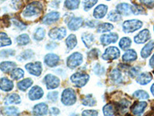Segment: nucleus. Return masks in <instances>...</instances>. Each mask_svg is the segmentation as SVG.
I'll return each mask as SVG.
<instances>
[{
  "label": "nucleus",
  "instance_id": "obj_1",
  "mask_svg": "<svg viewBox=\"0 0 154 116\" xmlns=\"http://www.w3.org/2000/svg\"><path fill=\"white\" fill-rule=\"evenodd\" d=\"M43 10V5L38 1H34L25 7L24 10L22 12L23 17L32 18L38 16L42 13Z\"/></svg>",
  "mask_w": 154,
  "mask_h": 116
},
{
  "label": "nucleus",
  "instance_id": "obj_2",
  "mask_svg": "<svg viewBox=\"0 0 154 116\" xmlns=\"http://www.w3.org/2000/svg\"><path fill=\"white\" fill-rule=\"evenodd\" d=\"M61 101L64 105H73L76 102V94L72 88H66L63 92L61 97Z\"/></svg>",
  "mask_w": 154,
  "mask_h": 116
},
{
  "label": "nucleus",
  "instance_id": "obj_3",
  "mask_svg": "<svg viewBox=\"0 0 154 116\" xmlns=\"http://www.w3.org/2000/svg\"><path fill=\"white\" fill-rule=\"evenodd\" d=\"M89 76L86 73L77 72L72 74L70 77V81H72L75 87L77 88H82L84 87L89 81Z\"/></svg>",
  "mask_w": 154,
  "mask_h": 116
},
{
  "label": "nucleus",
  "instance_id": "obj_4",
  "mask_svg": "<svg viewBox=\"0 0 154 116\" xmlns=\"http://www.w3.org/2000/svg\"><path fill=\"white\" fill-rule=\"evenodd\" d=\"M143 27V23L139 19L126 20L123 23V31L126 34H130L140 30Z\"/></svg>",
  "mask_w": 154,
  "mask_h": 116
},
{
  "label": "nucleus",
  "instance_id": "obj_5",
  "mask_svg": "<svg viewBox=\"0 0 154 116\" xmlns=\"http://www.w3.org/2000/svg\"><path fill=\"white\" fill-rule=\"evenodd\" d=\"M82 60H83L82 54H81L79 52H75L68 56L66 64L70 69H75V67H79L82 64Z\"/></svg>",
  "mask_w": 154,
  "mask_h": 116
},
{
  "label": "nucleus",
  "instance_id": "obj_6",
  "mask_svg": "<svg viewBox=\"0 0 154 116\" xmlns=\"http://www.w3.org/2000/svg\"><path fill=\"white\" fill-rule=\"evenodd\" d=\"M44 83L46 85V88L49 90L56 89L60 85V80L56 76L53 74H48L44 77Z\"/></svg>",
  "mask_w": 154,
  "mask_h": 116
},
{
  "label": "nucleus",
  "instance_id": "obj_7",
  "mask_svg": "<svg viewBox=\"0 0 154 116\" xmlns=\"http://www.w3.org/2000/svg\"><path fill=\"white\" fill-rule=\"evenodd\" d=\"M120 56V51L116 47H109L106 48L102 57L105 60H116Z\"/></svg>",
  "mask_w": 154,
  "mask_h": 116
},
{
  "label": "nucleus",
  "instance_id": "obj_8",
  "mask_svg": "<svg viewBox=\"0 0 154 116\" xmlns=\"http://www.w3.org/2000/svg\"><path fill=\"white\" fill-rule=\"evenodd\" d=\"M25 67H26V70L30 74L36 76V77H39L42 72V63L39 61L27 63V64H26Z\"/></svg>",
  "mask_w": 154,
  "mask_h": 116
},
{
  "label": "nucleus",
  "instance_id": "obj_9",
  "mask_svg": "<svg viewBox=\"0 0 154 116\" xmlns=\"http://www.w3.org/2000/svg\"><path fill=\"white\" fill-rule=\"evenodd\" d=\"M66 36V30L64 27H60V28H53L49 30V37L52 40H61Z\"/></svg>",
  "mask_w": 154,
  "mask_h": 116
},
{
  "label": "nucleus",
  "instance_id": "obj_10",
  "mask_svg": "<svg viewBox=\"0 0 154 116\" xmlns=\"http://www.w3.org/2000/svg\"><path fill=\"white\" fill-rule=\"evenodd\" d=\"M60 13L57 11H52L42 18V23L46 25H51L56 23L60 19Z\"/></svg>",
  "mask_w": 154,
  "mask_h": 116
},
{
  "label": "nucleus",
  "instance_id": "obj_11",
  "mask_svg": "<svg viewBox=\"0 0 154 116\" xmlns=\"http://www.w3.org/2000/svg\"><path fill=\"white\" fill-rule=\"evenodd\" d=\"M118 39H119V36L116 33H110V34L102 35L100 38V40L102 45L106 46V45H109V44L116 43L118 40Z\"/></svg>",
  "mask_w": 154,
  "mask_h": 116
},
{
  "label": "nucleus",
  "instance_id": "obj_12",
  "mask_svg": "<svg viewBox=\"0 0 154 116\" xmlns=\"http://www.w3.org/2000/svg\"><path fill=\"white\" fill-rule=\"evenodd\" d=\"M60 56L55 53H47L44 57V63L49 67H55L60 63Z\"/></svg>",
  "mask_w": 154,
  "mask_h": 116
},
{
  "label": "nucleus",
  "instance_id": "obj_13",
  "mask_svg": "<svg viewBox=\"0 0 154 116\" xmlns=\"http://www.w3.org/2000/svg\"><path fill=\"white\" fill-rule=\"evenodd\" d=\"M150 37V32L149 31V30L145 29V30H143L142 31H140L137 36H135L134 41L136 44H142L149 40Z\"/></svg>",
  "mask_w": 154,
  "mask_h": 116
},
{
  "label": "nucleus",
  "instance_id": "obj_14",
  "mask_svg": "<svg viewBox=\"0 0 154 116\" xmlns=\"http://www.w3.org/2000/svg\"><path fill=\"white\" fill-rule=\"evenodd\" d=\"M146 107L147 103L146 102H135L130 108V110H131L132 114L134 115H140L144 112Z\"/></svg>",
  "mask_w": 154,
  "mask_h": 116
},
{
  "label": "nucleus",
  "instance_id": "obj_15",
  "mask_svg": "<svg viewBox=\"0 0 154 116\" xmlns=\"http://www.w3.org/2000/svg\"><path fill=\"white\" fill-rule=\"evenodd\" d=\"M43 90L38 86H33L29 92V98L31 101H36L42 98L43 96Z\"/></svg>",
  "mask_w": 154,
  "mask_h": 116
},
{
  "label": "nucleus",
  "instance_id": "obj_16",
  "mask_svg": "<svg viewBox=\"0 0 154 116\" xmlns=\"http://www.w3.org/2000/svg\"><path fill=\"white\" fill-rule=\"evenodd\" d=\"M108 11V6L104 4L97 5L93 10V17L96 19H100L105 17Z\"/></svg>",
  "mask_w": 154,
  "mask_h": 116
},
{
  "label": "nucleus",
  "instance_id": "obj_17",
  "mask_svg": "<svg viewBox=\"0 0 154 116\" xmlns=\"http://www.w3.org/2000/svg\"><path fill=\"white\" fill-rule=\"evenodd\" d=\"M109 78L112 80V81L116 85H119L123 82V73L119 68H114L111 70L109 73Z\"/></svg>",
  "mask_w": 154,
  "mask_h": 116
},
{
  "label": "nucleus",
  "instance_id": "obj_18",
  "mask_svg": "<svg viewBox=\"0 0 154 116\" xmlns=\"http://www.w3.org/2000/svg\"><path fill=\"white\" fill-rule=\"evenodd\" d=\"M83 25V19L81 17H73L70 19L69 23H67L68 28L72 31L78 30Z\"/></svg>",
  "mask_w": 154,
  "mask_h": 116
},
{
  "label": "nucleus",
  "instance_id": "obj_19",
  "mask_svg": "<svg viewBox=\"0 0 154 116\" xmlns=\"http://www.w3.org/2000/svg\"><path fill=\"white\" fill-rule=\"evenodd\" d=\"M116 11L119 12L121 16H130L132 14L131 5L128 3L118 4L116 7Z\"/></svg>",
  "mask_w": 154,
  "mask_h": 116
},
{
  "label": "nucleus",
  "instance_id": "obj_20",
  "mask_svg": "<svg viewBox=\"0 0 154 116\" xmlns=\"http://www.w3.org/2000/svg\"><path fill=\"white\" fill-rule=\"evenodd\" d=\"M14 88V84L12 80L7 77H2L0 78V89L5 92H11Z\"/></svg>",
  "mask_w": 154,
  "mask_h": 116
},
{
  "label": "nucleus",
  "instance_id": "obj_21",
  "mask_svg": "<svg viewBox=\"0 0 154 116\" xmlns=\"http://www.w3.org/2000/svg\"><path fill=\"white\" fill-rule=\"evenodd\" d=\"M48 113V105L46 103H39L33 107L32 114L35 115H45Z\"/></svg>",
  "mask_w": 154,
  "mask_h": 116
},
{
  "label": "nucleus",
  "instance_id": "obj_22",
  "mask_svg": "<svg viewBox=\"0 0 154 116\" xmlns=\"http://www.w3.org/2000/svg\"><path fill=\"white\" fill-rule=\"evenodd\" d=\"M152 79V76L150 73L143 72L139 74L137 77V82L141 85H146L149 84Z\"/></svg>",
  "mask_w": 154,
  "mask_h": 116
},
{
  "label": "nucleus",
  "instance_id": "obj_23",
  "mask_svg": "<svg viewBox=\"0 0 154 116\" xmlns=\"http://www.w3.org/2000/svg\"><path fill=\"white\" fill-rule=\"evenodd\" d=\"M5 105H18L21 103V98L18 94L13 93L6 96L4 102Z\"/></svg>",
  "mask_w": 154,
  "mask_h": 116
},
{
  "label": "nucleus",
  "instance_id": "obj_24",
  "mask_svg": "<svg viewBox=\"0 0 154 116\" xmlns=\"http://www.w3.org/2000/svg\"><path fill=\"white\" fill-rule=\"evenodd\" d=\"M137 59V52L133 49H129L123 55V60L126 63H130V62L135 61Z\"/></svg>",
  "mask_w": 154,
  "mask_h": 116
},
{
  "label": "nucleus",
  "instance_id": "obj_25",
  "mask_svg": "<svg viewBox=\"0 0 154 116\" xmlns=\"http://www.w3.org/2000/svg\"><path fill=\"white\" fill-rule=\"evenodd\" d=\"M82 42L87 48H90L95 42V37L93 34L89 33H83L81 37Z\"/></svg>",
  "mask_w": 154,
  "mask_h": 116
},
{
  "label": "nucleus",
  "instance_id": "obj_26",
  "mask_svg": "<svg viewBox=\"0 0 154 116\" xmlns=\"http://www.w3.org/2000/svg\"><path fill=\"white\" fill-rule=\"evenodd\" d=\"M16 67V63L13 61H3L0 63V70L3 73H10Z\"/></svg>",
  "mask_w": 154,
  "mask_h": 116
},
{
  "label": "nucleus",
  "instance_id": "obj_27",
  "mask_svg": "<svg viewBox=\"0 0 154 116\" xmlns=\"http://www.w3.org/2000/svg\"><path fill=\"white\" fill-rule=\"evenodd\" d=\"M154 49V41H149L145 45L143 48L141 50V56L144 59L147 58L152 53V50Z\"/></svg>",
  "mask_w": 154,
  "mask_h": 116
},
{
  "label": "nucleus",
  "instance_id": "obj_28",
  "mask_svg": "<svg viewBox=\"0 0 154 116\" xmlns=\"http://www.w3.org/2000/svg\"><path fill=\"white\" fill-rule=\"evenodd\" d=\"M32 84H33V81L31 78H26L19 81L17 84V87L22 92H26L29 88L32 85Z\"/></svg>",
  "mask_w": 154,
  "mask_h": 116
},
{
  "label": "nucleus",
  "instance_id": "obj_29",
  "mask_svg": "<svg viewBox=\"0 0 154 116\" xmlns=\"http://www.w3.org/2000/svg\"><path fill=\"white\" fill-rule=\"evenodd\" d=\"M114 26L109 23H100L97 26V32L99 34H105L110 32L111 30H113Z\"/></svg>",
  "mask_w": 154,
  "mask_h": 116
},
{
  "label": "nucleus",
  "instance_id": "obj_30",
  "mask_svg": "<svg viewBox=\"0 0 154 116\" xmlns=\"http://www.w3.org/2000/svg\"><path fill=\"white\" fill-rule=\"evenodd\" d=\"M80 4V0H66L64 2V6L68 10H75L79 8Z\"/></svg>",
  "mask_w": 154,
  "mask_h": 116
},
{
  "label": "nucleus",
  "instance_id": "obj_31",
  "mask_svg": "<svg viewBox=\"0 0 154 116\" xmlns=\"http://www.w3.org/2000/svg\"><path fill=\"white\" fill-rule=\"evenodd\" d=\"M66 44L69 50L74 49L77 45V38L74 34H70L66 40Z\"/></svg>",
  "mask_w": 154,
  "mask_h": 116
},
{
  "label": "nucleus",
  "instance_id": "obj_32",
  "mask_svg": "<svg viewBox=\"0 0 154 116\" xmlns=\"http://www.w3.org/2000/svg\"><path fill=\"white\" fill-rule=\"evenodd\" d=\"M82 104L85 106H89V107H92V106L96 105V100L95 99L94 97L93 96V95H88L86 96L83 97L82 99Z\"/></svg>",
  "mask_w": 154,
  "mask_h": 116
},
{
  "label": "nucleus",
  "instance_id": "obj_33",
  "mask_svg": "<svg viewBox=\"0 0 154 116\" xmlns=\"http://www.w3.org/2000/svg\"><path fill=\"white\" fill-rule=\"evenodd\" d=\"M11 44H12V40L8 37L7 34L3 32H1L0 33V47L10 46Z\"/></svg>",
  "mask_w": 154,
  "mask_h": 116
},
{
  "label": "nucleus",
  "instance_id": "obj_34",
  "mask_svg": "<svg viewBox=\"0 0 154 116\" xmlns=\"http://www.w3.org/2000/svg\"><path fill=\"white\" fill-rule=\"evenodd\" d=\"M19 112L20 111L19 109L14 106H8V107L2 108V114H6V115H18Z\"/></svg>",
  "mask_w": 154,
  "mask_h": 116
},
{
  "label": "nucleus",
  "instance_id": "obj_35",
  "mask_svg": "<svg viewBox=\"0 0 154 116\" xmlns=\"http://www.w3.org/2000/svg\"><path fill=\"white\" fill-rule=\"evenodd\" d=\"M116 111V107L112 104H107L103 107V114L105 115H115Z\"/></svg>",
  "mask_w": 154,
  "mask_h": 116
},
{
  "label": "nucleus",
  "instance_id": "obj_36",
  "mask_svg": "<svg viewBox=\"0 0 154 116\" xmlns=\"http://www.w3.org/2000/svg\"><path fill=\"white\" fill-rule=\"evenodd\" d=\"M10 76L13 80L18 81V80L22 79L24 77V71H23V69L16 67V68H14L11 71Z\"/></svg>",
  "mask_w": 154,
  "mask_h": 116
},
{
  "label": "nucleus",
  "instance_id": "obj_37",
  "mask_svg": "<svg viewBox=\"0 0 154 116\" xmlns=\"http://www.w3.org/2000/svg\"><path fill=\"white\" fill-rule=\"evenodd\" d=\"M45 36H46V30L42 27H38L34 32L33 39L36 41H40L43 40Z\"/></svg>",
  "mask_w": 154,
  "mask_h": 116
},
{
  "label": "nucleus",
  "instance_id": "obj_38",
  "mask_svg": "<svg viewBox=\"0 0 154 116\" xmlns=\"http://www.w3.org/2000/svg\"><path fill=\"white\" fill-rule=\"evenodd\" d=\"M30 42V38L28 34H21L16 37V43L19 46H26Z\"/></svg>",
  "mask_w": 154,
  "mask_h": 116
},
{
  "label": "nucleus",
  "instance_id": "obj_39",
  "mask_svg": "<svg viewBox=\"0 0 154 116\" xmlns=\"http://www.w3.org/2000/svg\"><path fill=\"white\" fill-rule=\"evenodd\" d=\"M132 41L131 40H130V38H129V37H123V38L119 40V46L121 49L124 50H127L130 47Z\"/></svg>",
  "mask_w": 154,
  "mask_h": 116
},
{
  "label": "nucleus",
  "instance_id": "obj_40",
  "mask_svg": "<svg viewBox=\"0 0 154 116\" xmlns=\"http://www.w3.org/2000/svg\"><path fill=\"white\" fill-rule=\"evenodd\" d=\"M33 51L31 50H26L23 51V53L19 55L17 58L19 60L23 61V60H27L31 59V58L33 56Z\"/></svg>",
  "mask_w": 154,
  "mask_h": 116
},
{
  "label": "nucleus",
  "instance_id": "obj_41",
  "mask_svg": "<svg viewBox=\"0 0 154 116\" xmlns=\"http://www.w3.org/2000/svg\"><path fill=\"white\" fill-rule=\"evenodd\" d=\"M131 9L132 13L134 15H141V14H146V11L143 6L137 4H132L131 5Z\"/></svg>",
  "mask_w": 154,
  "mask_h": 116
},
{
  "label": "nucleus",
  "instance_id": "obj_42",
  "mask_svg": "<svg viewBox=\"0 0 154 116\" xmlns=\"http://www.w3.org/2000/svg\"><path fill=\"white\" fill-rule=\"evenodd\" d=\"M133 97L137 99H140V100H146V99H149V94L143 90H139V91L135 92L133 93Z\"/></svg>",
  "mask_w": 154,
  "mask_h": 116
},
{
  "label": "nucleus",
  "instance_id": "obj_43",
  "mask_svg": "<svg viewBox=\"0 0 154 116\" xmlns=\"http://www.w3.org/2000/svg\"><path fill=\"white\" fill-rule=\"evenodd\" d=\"M107 19L111 22H119L122 19V16L116 11H111L108 14Z\"/></svg>",
  "mask_w": 154,
  "mask_h": 116
},
{
  "label": "nucleus",
  "instance_id": "obj_44",
  "mask_svg": "<svg viewBox=\"0 0 154 116\" xmlns=\"http://www.w3.org/2000/svg\"><path fill=\"white\" fill-rule=\"evenodd\" d=\"M130 101L126 100V99H123V100H121L120 102L116 105V109H117L118 111H126V108H127L130 105Z\"/></svg>",
  "mask_w": 154,
  "mask_h": 116
},
{
  "label": "nucleus",
  "instance_id": "obj_45",
  "mask_svg": "<svg viewBox=\"0 0 154 116\" xmlns=\"http://www.w3.org/2000/svg\"><path fill=\"white\" fill-rule=\"evenodd\" d=\"M97 2H98V0H83V2H82L83 9L87 12L91 8H93Z\"/></svg>",
  "mask_w": 154,
  "mask_h": 116
},
{
  "label": "nucleus",
  "instance_id": "obj_46",
  "mask_svg": "<svg viewBox=\"0 0 154 116\" xmlns=\"http://www.w3.org/2000/svg\"><path fill=\"white\" fill-rule=\"evenodd\" d=\"M93 71H94V73L96 74V75L102 76L105 74L106 70H105V67H104L103 66L100 65V63H97V64L95 65L94 68H93Z\"/></svg>",
  "mask_w": 154,
  "mask_h": 116
},
{
  "label": "nucleus",
  "instance_id": "obj_47",
  "mask_svg": "<svg viewBox=\"0 0 154 116\" xmlns=\"http://www.w3.org/2000/svg\"><path fill=\"white\" fill-rule=\"evenodd\" d=\"M15 53H16V51L12 49L2 50V51H0V56H2V57H9V56H14Z\"/></svg>",
  "mask_w": 154,
  "mask_h": 116
},
{
  "label": "nucleus",
  "instance_id": "obj_48",
  "mask_svg": "<svg viewBox=\"0 0 154 116\" xmlns=\"http://www.w3.org/2000/svg\"><path fill=\"white\" fill-rule=\"evenodd\" d=\"M12 22L15 27H17V28L19 29L20 30H26V27H27L26 24L23 23V22H20L19 20H18V19H12Z\"/></svg>",
  "mask_w": 154,
  "mask_h": 116
},
{
  "label": "nucleus",
  "instance_id": "obj_49",
  "mask_svg": "<svg viewBox=\"0 0 154 116\" xmlns=\"http://www.w3.org/2000/svg\"><path fill=\"white\" fill-rule=\"evenodd\" d=\"M100 53V51L98 49H93L92 50H90L89 52V53L87 54L88 57L91 60H95V59H97Z\"/></svg>",
  "mask_w": 154,
  "mask_h": 116
},
{
  "label": "nucleus",
  "instance_id": "obj_50",
  "mask_svg": "<svg viewBox=\"0 0 154 116\" xmlns=\"http://www.w3.org/2000/svg\"><path fill=\"white\" fill-rule=\"evenodd\" d=\"M58 95H59V92H49L47 95V98L50 102H56L58 100Z\"/></svg>",
  "mask_w": 154,
  "mask_h": 116
},
{
  "label": "nucleus",
  "instance_id": "obj_51",
  "mask_svg": "<svg viewBox=\"0 0 154 116\" xmlns=\"http://www.w3.org/2000/svg\"><path fill=\"white\" fill-rule=\"evenodd\" d=\"M140 70V67H133L131 68H130V70H129V74L131 77H136L138 76L139 72Z\"/></svg>",
  "mask_w": 154,
  "mask_h": 116
},
{
  "label": "nucleus",
  "instance_id": "obj_52",
  "mask_svg": "<svg viewBox=\"0 0 154 116\" xmlns=\"http://www.w3.org/2000/svg\"><path fill=\"white\" fill-rule=\"evenodd\" d=\"M140 2L148 8L154 7V0H140Z\"/></svg>",
  "mask_w": 154,
  "mask_h": 116
},
{
  "label": "nucleus",
  "instance_id": "obj_53",
  "mask_svg": "<svg viewBox=\"0 0 154 116\" xmlns=\"http://www.w3.org/2000/svg\"><path fill=\"white\" fill-rule=\"evenodd\" d=\"M85 24H86L88 27L94 28V27H97L100 23H99L98 21H96V20H86Z\"/></svg>",
  "mask_w": 154,
  "mask_h": 116
},
{
  "label": "nucleus",
  "instance_id": "obj_54",
  "mask_svg": "<svg viewBox=\"0 0 154 116\" xmlns=\"http://www.w3.org/2000/svg\"><path fill=\"white\" fill-rule=\"evenodd\" d=\"M82 115H98V111L96 110H85L82 111Z\"/></svg>",
  "mask_w": 154,
  "mask_h": 116
},
{
  "label": "nucleus",
  "instance_id": "obj_55",
  "mask_svg": "<svg viewBox=\"0 0 154 116\" xmlns=\"http://www.w3.org/2000/svg\"><path fill=\"white\" fill-rule=\"evenodd\" d=\"M61 1L62 0H52L49 5H50V7L54 8V9H57V8L60 7Z\"/></svg>",
  "mask_w": 154,
  "mask_h": 116
},
{
  "label": "nucleus",
  "instance_id": "obj_56",
  "mask_svg": "<svg viewBox=\"0 0 154 116\" xmlns=\"http://www.w3.org/2000/svg\"><path fill=\"white\" fill-rule=\"evenodd\" d=\"M60 113V111L57 108H51L50 110H49V114H53V115H56V114H59Z\"/></svg>",
  "mask_w": 154,
  "mask_h": 116
},
{
  "label": "nucleus",
  "instance_id": "obj_57",
  "mask_svg": "<svg viewBox=\"0 0 154 116\" xmlns=\"http://www.w3.org/2000/svg\"><path fill=\"white\" fill-rule=\"evenodd\" d=\"M73 16H74V15L72 14V13H69V12L66 13V14L64 16V21H65V23H68L70 19H72Z\"/></svg>",
  "mask_w": 154,
  "mask_h": 116
},
{
  "label": "nucleus",
  "instance_id": "obj_58",
  "mask_svg": "<svg viewBox=\"0 0 154 116\" xmlns=\"http://www.w3.org/2000/svg\"><path fill=\"white\" fill-rule=\"evenodd\" d=\"M57 46V44L54 42H52V43H49L46 45V49L47 50H53Z\"/></svg>",
  "mask_w": 154,
  "mask_h": 116
},
{
  "label": "nucleus",
  "instance_id": "obj_59",
  "mask_svg": "<svg viewBox=\"0 0 154 116\" xmlns=\"http://www.w3.org/2000/svg\"><path fill=\"white\" fill-rule=\"evenodd\" d=\"M149 66H150L152 68H154V53L152 56L151 59L149 60Z\"/></svg>",
  "mask_w": 154,
  "mask_h": 116
},
{
  "label": "nucleus",
  "instance_id": "obj_60",
  "mask_svg": "<svg viewBox=\"0 0 154 116\" xmlns=\"http://www.w3.org/2000/svg\"><path fill=\"white\" fill-rule=\"evenodd\" d=\"M150 91H151V93H152V95H153V96H154V84L152 85V86H151Z\"/></svg>",
  "mask_w": 154,
  "mask_h": 116
},
{
  "label": "nucleus",
  "instance_id": "obj_61",
  "mask_svg": "<svg viewBox=\"0 0 154 116\" xmlns=\"http://www.w3.org/2000/svg\"><path fill=\"white\" fill-rule=\"evenodd\" d=\"M1 1H5V0H1Z\"/></svg>",
  "mask_w": 154,
  "mask_h": 116
},
{
  "label": "nucleus",
  "instance_id": "obj_62",
  "mask_svg": "<svg viewBox=\"0 0 154 116\" xmlns=\"http://www.w3.org/2000/svg\"><path fill=\"white\" fill-rule=\"evenodd\" d=\"M106 1H110V0H106Z\"/></svg>",
  "mask_w": 154,
  "mask_h": 116
},
{
  "label": "nucleus",
  "instance_id": "obj_63",
  "mask_svg": "<svg viewBox=\"0 0 154 116\" xmlns=\"http://www.w3.org/2000/svg\"><path fill=\"white\" fill-rule=\"evenodd\" d=\"M153 30H154V27H153Z\"/></svg>",
  "mask_w": 154,
  "mask_h": 116
}]
</instances>
